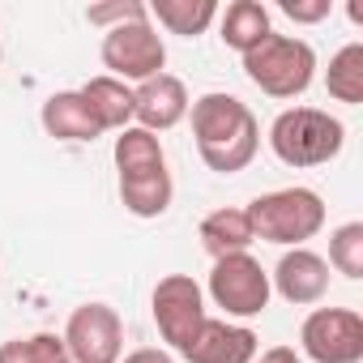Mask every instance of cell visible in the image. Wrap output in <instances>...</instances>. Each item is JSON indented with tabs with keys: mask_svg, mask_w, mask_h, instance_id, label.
I'll list each match as a JSON object with an SVG mask.
<instances>
[{
	"mask_svg": "<svg viewBox=\"0 0 363 363\" xmlns=\"http://www.w3.org/2000/svg\"><path fill=\"white\" fill-rule=\"evenodd\" d=\"M99 56H103V65L111 69L107 77H116V82H150V77H158L162 73V65H167V43H162V35L154 30V22L150 18H141V22H124V26H111V30H103V48H99Z\"/></svg>",
	"mask_w": 363,
	"mask_h": 363,
	"instance_id": "obj_6",
	"label": "cell"
},
{
	"mask_svg": "<svg viewBox=\"0 0 363 363\" xmlns=\"http://www.w3.org/2000/svg\"><path fill=\"white\" fill-rule=\"evenodd\" d=\"M269 286H274L286 303H295V308L320 303V299L329 295V265H325V257L312 252V248H286L282 261H278L274 274H269Z\"/></svg>",
	"mask_w": 363,
	"mask_h": 363,
	"instance_id": "obj_10",
	"label": "cell"
},
{
	"mask_svg": "<svg viewBox=\"0 0 363 363\" xmlns=\"http://www.w3.org/2000/svg\"><path fill=\"white\" fill-rule=\"evenodd\" d=\"M248 223H252V235L265 244L303 248L325 227V201H320V193H312L303 184L278 189V193H265L248 206Z\"/></svg>",
	"mask_w": 363,
	"mask_h": 363,
	"instance_id": "obj_3",
	"label": "cell"
},
{
	"mask_svg": "<svg viewBox=\"0 0 363 363\" xmlns=\"http://www.w3.org/2000/svg\"><path fill=\"white\" fill-rule=\"evenodd\" d=\"M150 18L171 30V35H184V39H197L210 30V22L218 18V5L214 0H154V5H145Z\"/></svg>",
	"mask_w": 363,
	"mask_h": 363,
	"instance_id": "obj_18",
	"label": "cell"
},
{
	"mask_svg": "<svg viewBox=\"0 0 363 363\" xmlns=\"http://www.w3.org/2000/svg\"><path fill=\"white\" fill-rule=\"evenodd\" d=\"M269 274L265 265L252 257V252H231V257H218L214 269H210V299L235 316V320H252L269 308Z\"/></svg>",
	"mask_w": 363,
	"mask_h": 363,
	"instance_id": "obj_7",
	"label": "cell"
},
{
	"mask_svg": "<svg viewBox=\"0 0 363 363\" xmlns=\"http://www.w3.org/2000/svg\"><path fill=\"white\" fill-rule=\"evenodd\" d=\"M257 333L248 325H231V320H214L206 316L201 333L193 337V346L184 350L189 363H252L257 359Z\"/></svg>",
	"mask_w": 363,
	"mask_h": 363,
	"instance_id": "obj_12",
	"label": "cell"
},
{
	"mask_svg": "<svg viewBox=\"0 0 363 363\" xmlns=\"http://www.w3.org/2000/svg\"><path fill=\"white\" fill-rule=\"evenodd\" d=\"M39 120H43L48 137H56V141H94V137H103L99 120L90 116V107H86V99H82L77 90L52 94V99L43 103Z\"/></svg>",
	"mask_w": 363,
	"mask_h": 363,
	"instance_id": "obj_13",
	"label": "cell"
},
{
	"mask_svg": "<svg viewBox=\"0 0 363 363\" xmlns=\"http://www.w3.org/2000/svg\"><path fill=\"white\" fill-rule=\"evenodd\" d=\"M184 116H189V90L171 73H158L133 90V120H137V128H145L154 137L175 128Z\"/></svg>",
	"mask_w": 363,
	"mask_h": 363,
	"instance_id": "obj_11",
	"label": "cell"
},
{
	"mask_svg": "<svg viewBox=\"0 0 363 363\" xmlns=\"http://www.w3.org/2000/svg\"><path fill=\"white\" fill-rule=\"evenodd\" d=\"M252 363H303L299 354H295V346H269L261 359H252Z\"/></svg>",
	"mask_w": 363,
	"mask_h": 363,
	"instance_id": "obj_26",
	"label": "cell"
},
{
	"mask_svg": "<svg viewBox=\"0 0 363 363\" xmlns=\"http://www.w3.org/2000/svg\"><path fill=\"white\" fill-rule=\"evenodd\" d=\"M82 99H86V107H90V116L99 120V128L103 133H120V128H128L133 124V86H124V82H116V77H90L82 90H77Z\"/></svg>",
	"mask_w": 363,
	"mask_h": 363,
	"instance_id": "obj_14",
	"label": "cell"
},
{
	"mask_svg": "<svg viewBox=\"0 0 363 363\" xmlns=\"http://www.w3.org/2000/svg\"><path fill=\"white\" fill-rule=\"evenodd\" d=\"M175 184L171 171H150V175H120V201L133 218H162L171 210Z\"/></svg>",
	"mask_w": 363,
	"mask_h": 363,
	"instance_id": "obj_17",
	"label": "cell"
},
{
	"mask_svg": "<svg viewBox=\"0 0 363 363\" xmlns=\"http://www.w3.org/2000/svg\"><path fill=\"white\" fill-rule=\"evenodd\" d=\"M116 167L120 175H150V171H167V154H162V141L137 124L120 128L116 137Z\"/></svg>",
	"mask_w": 363,
	"mask_h": 363,
	"instance_id": "obj_19",
	"label": "cell"
},
{
	"mask_svg": "<svg viewBox=\"0 0 363 363\" xmlns=\"http://www.w3.org/2000/svg\"><path fill=\"white\" fill-rule=\"evenodd\" d=\"M325 265H333L350 282L363 278V223H342L329 235V261Z\"/></svg>",
	"mask_w": 363,
	"mask_h": 363,
	"instance_id": "obj_21",
	"label": "cell"
},
{
	"mask_svg": "<svg viewBox=\"0 0 363 363\" xmlns=\"http://www.w3.org/2000/svg\"><path fill=\"white\" fill-rule=\"evenodd\" d=\"M141 18H150V9L141 5V0H111V5H90L86 9V22L103 26V30L124 26V22H141Z\"/></svg>",
	"mask_w": 363,
	"mask_h": 363,
	"instance_id": "obj_23",
	"label": "cell"
},
{
	"mask_svg": "<svg viewBox=\"0 0 363 363\" xmlns=\"http://www.w3.org/2000/svg\"><path fill=\"white\" fill-rule=\"evenodd\" d=\"M60 337H65L69 363H120L124 354V320L111 303H99V299L73 308Z\"/></svg>",
	"mask_w": 363,
	"mask_h": 363,
	"instance_id": "obj_8",
	"label": "cell"
},
{
	"mask_svg": "<svg viewBox=\"0 0 363 363\" xmlns=\"http://www.w3.org/2000/svg\"><path fill=\"white\" fill-rule=\"evenodd\" d=\"M120 363H175V354L171 350H158V346H141V350L124 354Z\"/></svg>",
	"mask_w": 363,
	"mask_h": 363,
	"instance_id": "obj_25",
	"label": "cell"
},
{
	"mask_svg": "<svg viewBox=\"0 0 363 363\" xmlns=\"http://www.w3.org/2000/svg\"><path fill=\"white\" fill-rule=\"evenodd\" d=\"M0 60H5V48H0Z\"/></svg>",
	"mask_w": 363,
	"mask_h": 363,
	"instance_id": "obj_27",
	"label": "cell"
},
{
	"mask_svg": "<svg viewBox=\"0 0 363 363\" xmlns=\"http://www.w3.org/2000/svg\"><path fill=\"white\" fill-rule=\"evenodd\" d=\"M346 145V124L320 107H286L269 124V150L286 167H320Z\"/></svg>",
	"mask_w": 363,
	"mask_h": 363,
	"instance_id": "obj_2",
	"label": "cell"
},
{
	"mask_svg": "<svg viewBox=\"0 0 363 363\" xmlns=\"http://www.w3.org/2000/svg\"><path fill=\"white\" fill-rule=\"evenodd\" d=\"M0 363H69V350H65V337L35 333V337H13L0 346Z\"/></svg>",
	"mask_w": 363,
	"mask_h": 363,
	"instance_id": "obj_22",
	"label": "cell"
},
{
	"mask_svg": "<svg viewBox=\"0 0 363 363\" xmlns=\"http://www.w3.org/2000/svg\"><path fill=\"white\" fill-rule=\"evenodd\" d=\"M201 248L218 261V257H231V252H248V244L257 240L252 235V223H248V210L240 206H223L214 214L201 218Z\"/></svg>",
	"mask_w": 363,
	"mask_h": 363,
	"instance_id": "obj_15",
	"label": "cell"
},
{
	"mask_svg": "<svg viewBox=\"0 0 363 363\" xmlns=\"http://www.w3.org/2000/svg\"><path fill=\"white\" fill-rule=\"evenodd\" d=\"M325 90L329 99L359 107L363 103V43H346L342 52H333L329 73H325Z\"/></svg>",
	"mask_w": 363,
	"mask_h": 363,
	"instance_id": "obj_20",
	"label": "cell"
},
{
	"mask_svg": "<svg viewBox=\"0 0 363 363\" xmlns=\"http://www.w3.org/2000/svg\"><path fill=\"white\" fill-rule=\"evenodd\" d=\"M278 9L291 18V22H303V26H316L333 13V0H278Z\"/></svg>",
	"mask_w": 363,
	"mask_h": 363,
	"instance_id": "obj_24",
	"label": "cell"
},
{
	"mask_svg": "<svg viewBox=\"0 0 363 363\" xmlns=\"http://www.w3.org/2000/svg\"><path fill=\"white\" fill-rule=\"evenodd\" d=\"M150 312H154V325L162 333V342L175 350V354H184L193 346V337L201 333L206 325V291L189 278V274H167L158 278L154 295H150Z\"/></svg>",
	"mask_w": 363,
	"mask_h": 363,
	"instance_id": "obj_5",
	"label": "cell"
},
{
	"mask_svg": "<svg viewBox=\"0 0 363 363\" xmlns=\"http://www.w3.org/2000/svg\"><path fill=\"white\" fill-rule=\"evenodd\" d=\"M218 30H223V43L231 52H240V56H248L257 43H265L274 35L269 9L261 0H235V5H227V13L218 18Z\"/></svg>",
	"mask_w": 363,
	"mask_h": 363,
	"instance_id": "obj_16",
	"label": "cell"
},
{
	"mask_svg": "<svg viewBox=\"0 0 363 363\" xmlns=\"http://www.w3.org/2000/svg\"><path fill=\"white\" fill-rule=\"evenodd\" d=\"M244 77L269 99H299L316 77V52L295 35H269L244 56Z\"/></svg>",
	"mask_w": 363,
	"mask_h": 363,
	"instance_id": "obj_4",
	"label": "cell"
},
{
	"mask_svg": "<svg viewBox=\"0 0 363 363\" xmlns=\"http://www.w3.org/2000/svg\"><path fill=\"white\" fill-rule=\"evenodd\" d=\"M299 346L312 363H359L363 359V316L354 308H316L299 329Z\"/></svg>",
	"mask_w": 363,
	"mask_h": 363,
	"instance_id": "obj_9",
	"label": "cell"
},
{
	"mask_svg": "<svg viewBox=\"0 0 363 363\" xmlns=\"http://www.w3.org/2000/svg\"><path fill=\"white\" fill-rule=\"evenodd\" d=\"M193 111V137H197V154L210 171L218 175H235L244 171L257 150H261V124L252 116L248 103H240L235 94H201L197 103H189Z\"/></svg>",
	"mask_w": 363,
	"mask_h": 363,
	"instance_id": "obj_1",
	"label": "cell"
}]
</instances>
